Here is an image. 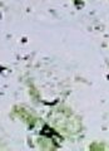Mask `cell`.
<instances>
[{
	"mask_svg": "<svg viewBox=\"0 0 109 151\" xmlns=\"http://www.w3.org/2000/svg\"><path fill=\"white\" fill-rule=\"evenodd\" d=\"M16 113L19 116L21 117L23 120H24L25 122H28L29 125H34L35 124V117L33 116V113L30 112V111H28V110H25V108H16Z\"/></svg>",
	"mask_w": 109,
	"mask_h": 151,
	"instance_id": "cell-2",
	"label": "cell"
},
{
	"mask_svg": "<svg viewBox=\"0 0 109 151\" xmlns=\"http://www.w3.org/2000/svg\"><path fill=\"white\" fill-rule=\"evenodd\" d=\"M53 122L59 130L64 132H78L79 130V124L77 119L67 112H58Z\"/></svg>",
	"mask_w": 109,
	"mask_h": 151,
	"instance_id": "cell-1",
	"label": "cell"
}]
</instances>
